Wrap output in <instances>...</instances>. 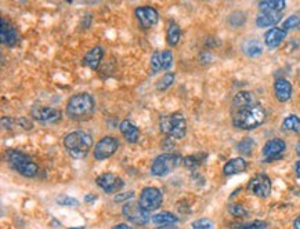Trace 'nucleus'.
<instances>
[{
  "instance_id": "nucleus-39",
  "label": "nucleus",
  "mask_w": 300,
  "mask_h": 229,
  "mask_svg": "<svg viewBox=\"0 0 300 229\" xmlns=\"http://www.w3.org/2000/svg\"><path fill=\"white\" fill-rule=\"evenodd\" d=\"M134 196V192H126V193H118L115 196V202H129V199H132Z\"/></svg>"
},
{
  "instance_id": "nucleus-43",
  "label": "nucleus",
  "mask_w": 300,
  "mask_h": 229,
  "mask_svg": "<svg viewBox=\"0 0 300 229\" xmlns=\"http://www.w3.org/2000/svg\"><path fill=\"white\" fill-rule=\"evenodd\" d=\"M293 228L295 229H300V217L299 218L295 219V224H293Z\"/></svg>"
},
{
  "instance_id": "nucleus-32",
  "label": "nucleus",
  "mask_w": 300,
  "mask_h": 229,
  "mask_svg": "<svg viewBox=\"0 0 300 229\" xmlns=\"http://www.w3.org/2000/svg\"><path fill=\"white\" fill-rule=\"evenodd\" d=\"M159 58H161V65H162L163 71L172 68L173 65V54L169 50H165L162 53H159Z\"/></svg>"
},
{
  "instance_id": "nucleus-45",
  "label": "nucleus",
  "mask_w": 300,
  "mask_h": 229,
  "mask_svg": "<svg viewBox=\"0 0 300 229\" xmlns=\"http://www.w3.org/2000/svg\"><path fill=\"white\" fill-rule=\"evenodd\" d=\"M296 153H297V155L300 156V140H299V142H297V145H296Z\"/></svg>"
},
{
  "instance_id": "nucleus-30",
  "label": "nucleus",
  "mask_w": 300,
  "mask_h": 229,
  "mask_svg": "<svg viewBox=\"0 0 300 229\" xmlns=\"http://www.w3.org/2000/svg\"><path fill=\"white\" fill-rule=\"evenodd\" d=\"M174 73H166V75H163L162 79L159 80L157 83V90L158 91H165V90H167V88L170 87L173 84V82H174Z\"/></svg>"
},
{
  "instance_id": "nucleus-3",
  "label": "nucleus",
  "mask_w": 300,
  "mask_h": 229,
  "mask_svg": "<svg viewBox=\"0 0 300 229\" xmlns=\"http://www.w3.org/2000/svg\"><path fill=\"white\" fill-rule=\"evenodd\" d=\"M94 111V100L87 93L75 94L69 98L65 112L71 119H86Z\"/></svg>"
},
{
  "instance_id": "nucleus-34",
  "label": "nucleus",
  "mask_w": 300,
  "mask_h": 229,
  "mask_svg": "<svg viewBox=\"0 0 300 229\" xmlns=\"http://www.w3.org/2000/svg\"><path fill=\"white\" fill-rule=\"evenodd\" d=\"M192 228L194 229H215L213 222L209 218H201L192 222Z\"/></svg>"
},
{
  "instance_id": "nucleus-37",
  "label": "nucleus",
  "mask_w": 300,
  "mask_h": 229,
  "mask_svg": "<svg viewBox=\"0 0 300 229\" xmlns=\"http://www.w3.org/2000/svg\"><path fill=\"white\" fill-rule=\"evenodd\" d=\"M230 213H231L234 217H238V218H242V217H246V215H248V211L239 205L230 206Z\"/></svg>"
},
{
  "instance_id": "nucleus-35",
  "label": "nucleus",
  "mask_w": 300,
  "mask_h": 229,
  "mask_svg": "<svg viewBox=\"0 0 300 229\" xmlns=\"http://www.w3.org/2000/svg\"><path fill=\"white\" fill-rule=\"evenodd\" d=\"M297 26H300V17H297V15H290L289 18L284 22V28L282 29L289 30L293 29V28H297Z\"/></svg>"
},
{
  "instance_id": "nucleus-18",
  "label": "nucleus",
  "mask_w": 300,
  "mask_h": 229,
  "mask_svg": "<svg viewBox=\"0 0 300 229\" xmlns=\"http://www.w3.org/2000/svg\"><path fill=\"white\" fill-rule=\"evenodd\" d=\"M274 91L280 103H286L292 97V84L285 79H278L274 83Z\"/></svg>"
},
{
  "instance_id": "nucleus-41",
  "label": "nucleus",
  "mask_w": 300,
  "mask_h": 229,
  "mask_svg": "<svg viewBox=\"0 0 300 229\" xmlns=\"http://www.w3.org/2000/svg\"><path fill=\"white\" fill-rule=\"evenodd\" d=\"M155 229H177L174 225H159L158 228Z\"/></svg>"
},
{
  "instance_id": "nucleus-4",
  "label": "nucleus",
  "mask_w": 300,
  "mask_h": 229,
  "mask_svg": "<svg viewBox=\"0 0 300 229\" xmlns=\"http://www.w3.org/2000/svg\"><path fill=\"white\" fill-rule=\"evenodd\" d=\"M159 127L162 133H165L170 138L180 140L186 136V132H187V120L180 112H174L163 116L159 122Z\"/></svg>"
},
{
  "instance_id": "nucleus-16",
  "label": "nucleus",
  "mask_w": 300,
  "mask_h": 229,
  "mask_svg": "<svg viewBox=\"0 0 300 229\" xmlns=\"http://www.w3.org/2000/svg\"><path fill=\"white\" fill-rule=\"evenodd\" d=\"M2 123H3V127L7 128V130H14V132H26V130H31L34 124L31 120L25 119V117H20V119H11V117H3L2 119Z\"/></svg>"
},
{
  "instance_id": "nucleus-47",
  "label": "nucleus",
  "mask_w": 300,
  "mask_h": 229,
  "mask_svg": "<svg viewBox=\"0 0 300 229\" xmlns=\"http://www.w3.org/2000/svg\"><path fill=\"white\" fill-rule=\"evenodd\" d=\"M299 28H300V26H299Z\"/></svg>"
},
{
  "instance_id": "nucleus-6",
  "label": "nucleus",
  "mask_w": 300,
  "mask_h": 229,
  "mask_svg": "<svg viewBox=\"0 0 300 229\" xmlns=\"http://www.w3.org/2000/svg\"><path fill=\"white\" fill-rule=\"evenodd\" d=\"M180 163V156L174 153H162L155 160L151 166V174L155 177H165L169 173H172Z\"/></svg>"
},
{
  "instance_id": "nucleus-10",
  "label": "nucleus",
  "mask_w": 300,
  "mask_h": 229,
  "mask_svg": "<svg viewBox=\"0 0 300 229\" xmlns=\"http://www.w3.org/2000/svg\"><path fill=\"white\" fill-rule=\"evenodd\" d=\"M248 190L257 198H267L271 192V180L266 174H257L249 181Z\"/></svg>"
},
{
  "instance_id": "nucleus-26",
  "label": "nucleus",
  "mask_w": 300,
  "mask_h": 229,
  "mask_svg": "<svg viewBox=\"0 0 300 229\" xmlns=\"http://www.w3.org/2000/svg\"><path fill=\"white\" fill-rule=\"evenodd\" d=\"M244 51L248 57H251V58H256V57H259L263 53V46L259 40L252 39L248 40L245 44H244Z\"/></svg>"
},
{
  "instance_id": "nucleus-38",
  "label": "nucleus",
  "mask_w": 300,
  "mask_h": 229,
  "mask_svg": "<svg viewBox=\"0 0 300 229\" xmlns=\"http://www.w3.org/2000/svg\"><path fill=\"white\" fill-rule=\"evenodd\" d=\"M57 203L61 206H69V207L79 205L78 200L74 199V198H69V196H59V198H57Z\"/></svg>"
},
{
  "instance_id": "nucleus-21",
  "label": "nucleus",
  "mask_w": 300,
  "mask_h": 229,
  "mask_svg": "<svg viewBox=\"0 0 300 229\" xmlns=\"http://www.w3.org/2000/svg\"><path fill=\"white\" fill-rule=\"evenodd\" d=\"M246 167H248V163H246L245 159L235 157V159H231L230 161H227L224 167H223V173H224V176H234V174L245 171Z\"/></svg>"
},
{
  "instance_id": "nucleus-42",
  "label": "nucleus",
  "mask_w": 300,
  "mask_h": 229,
  "mask_svg": "<svg viewBox=\"0 0 300 229\" xmlns=\"http://www.w3.org/2000/svg\"><path fill=\"white\" fill-rule=\"evenodd\" d=\"M295 173H296V176L299 177L300 178V160L296 163V166H295Z\"/></svg>"
},
{
  "instance_id": "nucleus-23",
  "label": "nucleus",
  "mask_w": 300,
  "mask_h": 229,
  "mask_svg": "<svg viewBox=\"0 0 300 229\" xmlns=\"http://www.w3.org/2000/svg\"><path fill=\"white\" fill-rule=\"evenodd\" d=\"M252 105H256V100L251 91H239L232 100V107L235 109H242V108L252 107Z\"/></svg>"
},
{
  "instance_id": "nucleus-15",
  "label": "nucleus",
  "mask_w": 300,
  "mask_h": 229,
  "mask_svg": "<svg viewBox=\"0 0 300 229\" xmlns=\"http://www.w3.org/2000/svg\"><path fill=\"white\" fill-rule=\"evenodd\" d=\"M0 39L2 43L7 47H14L18 43V32L15 30L13 25H10L5 18H2V26H0Z\"/></svg>"
},
{
  "instance_id": "nucleus-12",
  "label": "nucleus",
  "mask_w": 300,
  "mask_h": 229,
  "mask_svg": "<svg viewBox=\"0 0 300 229\" xmlns=\"http://www.w3.org/2000/svg\"><path fill=\"white\" fill-rule=\"evenodd\" d=\"M32 116H34L35 120L43 123V124H54V123H58L61 120L63 115L55 108L40 107L35 108L32 111Z\"/></svg>"
},
{
  "instance_id": "nucleus-46",
  "label": "nucleus",
  "mask_w": 300,
  "mask_h": 229,
  "mask_svg": "<svg viewBox=\"0 0 300 229\" xmlns=\"http://www.w3.org/2000/svg\"><path fill=\"white\" fill-rule=\"evenodd\" d=\"M69 229H83V228H69Z\"/></svg>"
},
{
  "instance_id": "nucleus-28",
  "label": "nucleus",
  "mask_w": 300,
  "mask_h": 229,
  "mask_svg": "<svg viewBox=\"0 0 300 229\" xmlns=\"http://www.w3.org/2000/svg\"><path fill=\"white\" fill-rule=\"evenodd\" d=\"M205 159H206V155H191V156L184 157V166L190 170H195L201 166Z\"/></svg>"
},
{
  "instance_id": "nucleus-40",
  "label": "nucleus",
  "mask_w": 300,
  "mask_h": 229,
  "mask_svg": "<svg viewBox=\"0 0 300 229\" xmlns=\"http://www.w3.org/2000/svg\"><path fill=\"white\" fill-rule=\"evenodd\" d=\"M112 229H134V228L128 224H118V225H115Z\"/></svg>"
},
{
  "instance_id": "nucleus-20",
  "label": "nucleus",
  "mask_w": 300,
  "mask_h": 229,
  "mask_svg": "<svg viewBox=\"0 0 300 229\" xmlns=\"http://www.w3.org/2000/svg\"><path fill=\"white\" fill-rule=\"evenodd\" d=\"M286 36V30L281 29V28H271L266 35H264V42L270 47V49H276L278 47Z\"/></svg>"
},
{
  "instance_id": "nucleus-11",
  "label": "nucleus",
  "mask_w": 300,
  "mask_h": 229,
  "mask_svg": "<svg viewBox=\"0 0 300 229\" xmlns=\"http://www.w3.org/2000/svg\"><path fill=\"white\" fill-rule=\"evenodd\" d=\"M97 185L105 192V193H115L123 188V181L121 177L115 176L112 173H104L101 176L97 177Z\"/></svg>"
},
{
  "instance_id": "nucleus-33",
  "label": "nucleus",
  "mask_w": 300,
  "mask_h": 229,
  "mask_svg": "<svg viewBox=\"0 0 300 229\" xmlns=\"http://www.w3.org/2000/svg\"><path fill=\"white\" fill-rule=\"evenodd\" d=\"M232 229H268L264 221H253L248 224H236L232 226Z\"/></svg>"
},
{
  "instance_id": "nucleus-8",
  "label": "nucleus",
  "mask_w": 300,
  "mask_h": 229,
  "mask_svg": "<svg viewBox=\"0 0 300 229\" xmlns=\"http://www.w3.org/2000/svg\"><path fill=\"white\" fill-rule=\"evenodd\" d=\"M138 203L141 205V207L144 210H147V211L158 210L163 203L162 192L158 189V188H155V186H147V188H144L141 190Z\"/></svg>"
},
{
  "instance_id": "nucleus-1",
  "label": "nucleus",
  "mask_w": 300,
  "mask_h": 229,
  "mask_svg": "<svg viewBox=\"0 0 300 229\" xmlns=\"http://www.w3.org/2000/svg\"><path fill=\"white\" fill-rule=\"evenodd\" d=\"M264 119H266V111L257 104L242 109H235V112L232 113L234 126L242 130H253L263 124Z\"/></svg>"
},
{
  "instance_id": "nucleus-36",
  "label": "nucleus",
  "mask_w": 300,
  "mask_h": 229,
  "mask_svg": "<svg viewBox=\"0 0 300 229\" xmlns=\"http://www.w3.org/2000/svg\"><path fill=\"white\" fill-rule=\"evenodd\" d=\"M151 73L153 75H155V73H158L159 71H162V65H161V58H159V53L158 51H155V53L153 54V57H151Z\"/></svg>"
},
{
  "instance_id": "nucleus-31",
  "label": "nucleus",
  "mask_w": 300,
  "mask_h": 229,
  "mask_svg": "<svg viewBox=\"0 0 300 229\" xmlns=\"http://www.w3.org/2000/svg\"><path fill=\"white\" fill-rule=\"evenodd\" d=\"M253 148H255V141L252 140V138H244L239 144H238V151L241 152L242 155H251L252 152H253Z\"/></svg>"
},
{
  "instance_id": "nucleus-24",
  "label": "nucleus",
  "mask_w": 300,
  "mask_h": 229,
  "mask_svg": "<svg viewBox=\"0 0 300 229\" xmlns=\"http://www.w3.org/2000/svg\"><path fill=\"white\" fill-rule=\"evenodd\" d=\"M285 0H263L259 3V9L261 11H268V13H281L285 9Z\"/></svg>"
},
{
  "instance_id": "nucleus-44",
  "label": "nucleus",
  "mask_w": 300,
  "mask_h": 229,
  "mask_svg": "<svg viewBox=\"0 0 300 229\" xmlns=\"http://www.w3.org/2000/svg\"><path fill=\"white\" fill-rule=\"evenodd\" d=\"M97 199V196H93V195H87L86 198H84V202H90V200H94Z\"/></svg>"
},
{
  "instance_id": "nucleus-2",
  "label": "nucleus",
  "mask_w": 300,
  "mask_h": 229,
  "mask_svg": "<svg viewBox=\"0 0 300 229\" xmlns=\"http://www.w3.org/2000/svg\"><path fill=\"white\" fill-rule=\"evenodd\" d=\"M64 146L74 159H83L93 146V138L84 132H72L64 138Z\"/></svg>"
},
{
  "instance_id": "nucleus-7",
  "label": "nucleus",
  "mask_w": 300,
  "mask_h": 229,
  "mask_svg": "<svg viewBox=\"0 0 300 229\" xmlns=\"http://www.w3.org/2000/svg\"><path fill=\"white\" fill-rule=\"evenodd\" d=\"M122 213L123 217L128 219L129 222L136 225H145L151 219L147 210H144L138 202H133V200H130L123 206Z\"/></svg>"
},
{
  "instance_id": "nucleus-29",
  "label": "nucleus",
  "mask_w": 300,
  "mask_h": 229,
  "mask_svg": "<svg viewBox=\"0 0 300 229\" xmlns=\"http://www.w3.org/2000/svg\"><path fill=\"white\" fill-rule=\"evenodd\" d=\"M282 127H284V130H288V132L300 133V119L295 115H290L284 120Z\"/></svg>"
},
{
  "instance_id": "nucleus-19",
  "label": "nucleus",
  "mask_w": 300,
  "mask_h": 229,
  "mask_svg": "<svg viewBox=\"0 0 300 229\" xmlns=\"http://www.w3.org/2000/svg\"><path fill=\"white\" fill-rule=\"evenodd\" d=\"M282 18L281 13H268V11H261L256 18V25L259 28H268L273 25H277Z\"/></svg>"
},
{
  "instance_id": "nucleus-17",
  "label": "nucleus",
  "mask_w": 300,
  "mask_h": 229,
  "mask_svg": "<svg viewBox=\"0 0 300 229\" xmlns=\"http://www.w3.org/2000/svg\"><path fill=\"white\" fill-rule=\"evenodd\" d=\"M103 47L96 46V47H93V49L90 50L89 53L83 57V65L84 67H89V68L93 69V71H96V69H99L100 62H101V59H103Z\"/></svg>"
},
{
  "instance_id": "nucleus-5",
  "label": "nucleus",
  "mask_w": 300,
  "mask_h": 229,
  "mask_svg": "<svg viewBox=\"0 0 300 229\" xmlns=\"http://www.w3.org/2000/svg\"><path fill=\"white\" fill-rule=\"evenodd\" d=\"M7 160L15 171H18L21 176L32 178L38 174L39 167L35 161L31 160L28 155H25L20 151H9L7 152Z\"/></svg>"
},
{
  "instance_id": "nucleus-25",
  "label": "nucleus",
  "mask_w": 300,
  "mask_h": 229,
  "mask_svg": "<svg viewBox=\"0 0 300 229\" xmlns=\"http://www.w3.org/2000/svg\"><path fill=\"white\" fill-rule=\"evenodd\" d=\"M180 36H182V30H180V26H178L176 22H169L166 28V39L169 46H176L180 40Z\"/></svg>"
},
{
  "instance_id": "nucleus-27",
  "label": "nucleus",
  "mask_w": 300,
  "mask_h": 229,
  "mask_svg": "<svg viewBox=\"0 0 300 229\" xmlns=\"http://www.w3.org/2000/svg\"><path fill=\"white\" fill-rule=\"evenodd\" d=\"M151 221L154 224L158 225H173L174 222H177L178 218L177 215L169 213V211H163V213H158V214L151 217Z\"/></svg>"
},
{
  "instance_id": "nucleus-22",
  "label": "nucleus",
  "mask_w": 300,
  "mask_h": 229,
  "mask_svg": "<svg viewBox=\"0 0 300 229\" xmlns=\"http://www.w3.org/2000/svg\"><path fill=\"white\" fill-rule=\"evenodd\" d=\"M119 128H121L122 136L126 138V141L132 142V144L138 141V138H140V130H138L137 127L134 126L132 122H129V120H123V122L121 123Z\"/></svg>"
},
{
  "instance_id": "nucleus-9",
  "label": "nucleus",
  "mask_w": 300,
  "mask_h": 229,
  "mask_svg": "<svg viewBox=\"0 0 300 229\" xmlns=\"http://www.w3.org/2000/svg\"><path fill=\"white\" fill-rule=\"evenodd\" d=\"M119 141L113 137H104L96 146H94V159L96 160H105L118 151Z\"/></svg>"
},
{
  "instance_id": "nucleus-13",
  "label": "nucleus",
  "mask_w": 300,
  "mask_h": 229,
  "mask_svg": "<svg viewBox=\"0 0 300 229\" xmlns=\"http://www.w3.org/2000/svg\"><path fill=\"white\" fill-rule=\"evenodd\" d=\"M136 17H137L138 22L141 25V28L144 29H148V28H153L154 25H157L158 20H159V14L158 11L154 9V7H149V6H143V7H138L136 9Z\"/></svg>"
},
{
  "instance_id": "nucleus-14",
  "label": "nucleus",
  "mask_w": 300,
  "mask_h": 229,
  "mask_svg": "<svg viewBox=\"0 0 300 229\" xmlns=\"http://www.w3.org/2000/svg\"><path fill=\"white\" fill-rule=\"evenodd\" d=\"M286 144L281 138H273L270 141L266 142V145L263 148V156L266 157L267 161L274 160L281 156V153L285 151Z\"/></svg>"
}]
</instances>
